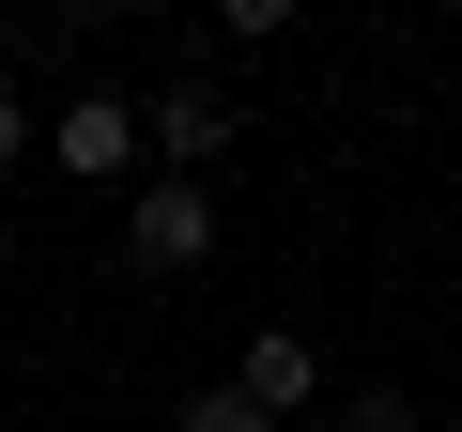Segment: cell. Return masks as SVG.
<instances>
[{
  "mask_svg": "<svg viewBox=\"0 0 462 432\" xmlns=\"http://www.w3.org/2000/svg\"><path fill=\"white\" fill-rule=\"evenodd\" d=\"M170 432H278V417H263V401H247V386H200V401H185V417H170Z\"/></svg>",
  "mask_w": 462,
  "mask_h": 432,
  "instance_id": "5",
  "label": "cell"
},
{
  "mask_svg": "<svg viewBox=\"0 0 462 432\" xmlns=\"http://www.w3.org/2000/svg\"><path fill=\"white\" fill-rule=\"evenodd\" d=\"M78 16H154V0H78Z\"/></svg>",
  "mask_w": 462,
  "mask_h": 432,
  "instance_id": "9",
  "label": "cell"
},
{
  "mask_svg": "<svg viewBox=\"0 0 462 432\" xmlns=\"http://www.w3.org/2000/svg\"><path fill=\"white\" fill-rule=\"evenodd\" d=\"M0 263H16V232H0Z\"/></svg>",
  "mask_w": 462,
  "mask_h": 432,
  "instance_id": "10",
  "label": "cell"
},
{
  "mask_svg": "<svg viewBox=\"0 0 462 432\" xmlns=\"http://www.w3.org/2000/svg\"><path fill=\"white\" fill-rule=\"evenodd\" d=\"M231 124H247V108H231V78H170L139 139H154V170H216V155H231Z\"/></svg>",
  "mask_w": 462,
  "mask_h": 432,
  "instance_id": "2",
  "label": "cell"
},
{
  "mask_svg": "<svg viewBox=\"0 0 462 432\" xmlns=\"http://www.w3.org/2000/svg\"><path fill=\"white\" fill-rule=\"evenodd\" d=\"M216 16H231V32H247V47H278V32L309 16V0H216Z\"/></svg>",
  "mask_w": 462,
  "mask_h": 432,
  "instance_id": "7",
  "label": "cell"
},
{
  "mask_svg": "<svg viewBox=\"0 0 462 432\" xmlns=\"http://www.w3.org/2000/svg\"><path fill=\"white\" fill-rule=\"evenodd\" d=\"M16 155H32V93L0 78V170H16Z\"/></svg>",
  "mask_w": 462,
  "mask_h": 432,
  "instance_id": "8",
  "label": "cell"
},
{
  "mask_svg": "<svg viewBox=\"0 0 462 432\" xmlns=\"http://www.w3.org/2000/svg\"><path fill=\"white\" fill-rule=\"evenodd\" d=\"M231 386H247V401H263V417H309V401H324V355H309V340H293V324H263V340H247V355H231Z\"/></svg>",
  "mask_w": 462,
  "mask_h": 432,
  "instance_id": "4",
  "label": "cell"
},
{
  "mask_svg": "<svg viewBox=\"0 0 462 432\" xmlns=\"http://www.w3.org/2000/svg\"><path fill=\"white\" fill-rule=\"evenodd\" d=\"M47 170H62V185H124V170H139V108H124V93H78V108L47 124Z\"/></svg>",
  "mask_w": 462,
  "mask_h": 432,
  "instance_id": "3",
  "label": "cell"
},
{
  "mask_svg": "<svg viewBox=\"0 0 462 432\" xmlns=\"http://www.w3.org/2000/svg\"><path fill=\"white\" fill-rule=\"evenodd\" d=\"M124 263H139V278H185V263H216V185L154 170V185L124 201Z\"/></svg>",
  "mask_w": 462,
  "mask_h": 432,
  "instance_id": "1",
  "label": "cell"
},
{
  "mask_svg": "<svg viewBox=\"0 0 462 432\" xmlns=\"http://www.w3.org/2000/svg\"><path fill=\"white\" fill-rule=\"evenodd\" d=\"M324 432H416V401H401V386H355V401H339Z\"/></svg>",
  "mask_w": 462,
  "mask_h": 432,
  "instance_id": "6",
  "label": "cell"
}]
</instances>
